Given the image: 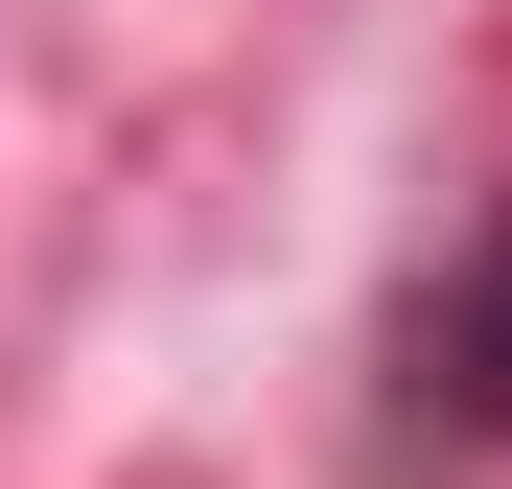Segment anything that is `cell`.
Masks as SVG:
<instances>
[{
    "mask_svg": "<svg viewBox=\"0 0 512 489\" xmlns=\"http://www.w3.org/2000/svg\"><path fill=\"white\" fill-rule=\"evenodd\" d=\"M512 443V210L396 303V466H489Z\"/></svg>",
    "mask_w": 512,
    "mask_h": 489,
    "instance_id": "6da1fadb",
    "label": "cell"
}]
</instances>
